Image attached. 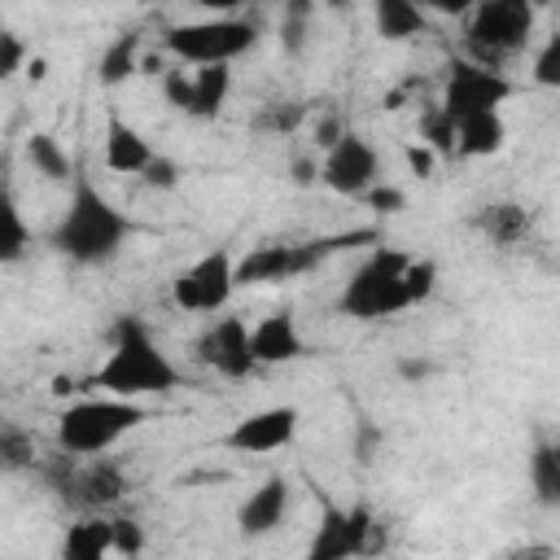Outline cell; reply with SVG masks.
Listing matches in <instances>:
<instances>
[{"instance_id": "cell-22", "label": "cell", "mask_w": 560, "mask_h": 560, "mask_svg": "<svg viewBox=\"0 0 560 560\" xmlns=\"http://www.w3.org/2000/svg\"><path fill=\"white\" fill-rule=\"evenodd\" d=\"M22 153H26L31 171H35L39 179H48V184H66V179L79 175V171L70 166V153L61 149V140H57L52 131H31V136L22 140Z\"/></svg>"}, {"instance_id": "cell-43", "label": "cell", "mask_w": 560, "mask_h": 560, "mask_svg": "<svg viewBox=\"0 0 560 560\" xmlns=\"http://www.w3.org/2000/svg\"><path fill=\"white\" fill-rule=\"evenodd\" d=\"M508 560H551V547H525V551H516Z\"/></svg>"}, {"instance_id": "cell-25", "label": "cell", "mask_w": 560, "mask_h": 560, "mask_svg": "<svg viewBox=\"0 0 560 560\" xmlns=\"http://www.w3.org/2000/svg\"><path fill=\"white\" fill-rule=\"evenodd\" d=\"M529 490L542 508H560V442H538L529 451Z\"/></svg>"}, {"instance_id": "cell-40", "label": "cell", "mask_w": 560, "mask_h": 560, "mask_svg": "<svg viewBox=\"0 0 560 560\" xmlns=\"http://www.w3.org/2000/svg\"><path fill=\"white\" fill-rule=\"evenodd\" d=\"M293 179H298V184L319 179V162H315V158H293Z\"/></svg>"}, {"instance_id": "cell-35", "label": "cell", "mask_w": 560, "mask_h": 560, "mask_svg": "<svg viewBox=\"0 0 560 560\" xmlns=\"http://www.w3.org/2000/svg\"><path fill=\"white\" fill-rule=\"evenodd\" d=\"M302 118H306V109H302L298 101H276V105H267V109L258 114V127H262V131H293Z\"/></svg>"}, {"instance_id": "cell-2", "label": "cell", "mask_w": 560, "mask_h": 560, "mask_svg": "<svg viewBox=\"0 0 560 560\" xmlns=\"http://www.w3.org/2000/svg\"><path fill=\"white\" fill-rule=\"evenodd\" d=\"M131 228L136 223L105 192H96V184L88 175H74L70 179V201H66L57 228H52V245H57V254H66L79 267H101V262L118 258Z\"/></svg>"}, {"instance_id": "cell-21", "label": "cell", "mask_w": 560, "mask_h": 560, "mask_svg": "<svg viewBox=\"0 0 560 560\" xmlns=\"http://www.w3.org/2000/svg\"><path fill=\"white\" fill-rule=\"evenodd\" d=\"M140 66H144L140 35H136V31H122V35H114V39L105 44V52H101V61H96V79H101V88H118V83H127L131 74H140Z\"/></svg>"}, {"instance_id": "cell-14", "label": "cell", "mask_w": 560, "mask_h": 560, "mask_svg": "<svg viewBox=\"0 0 560 560\" xmlns=\"http://www.w3.org/2000/svg\"><path fill=\"white\" fill-rule=\"evenodd\" d=\"M289 508H293V490H289V477L284 472H271L262 477L245 503L236 508V529L241 538H267L271 529H280L289 521Z\"/></svg>"}, {"instance_id": "cell-7", "label": "cell", "mask_w": 560, "mask_h": 560, "mask_svg": "<svg viewBox=\"0 0 560 560\" xmlns=\"http://www.w3.org/2000/svg\"><path fill=\"white\" fill-rule=\"evenodd\" d=\"M48 481L61 494V503H70L79 516L105 512L114 503H122L127 494V472L118 459L96 455V459H74V455H57L48 464Z\"/></svg>"}, {"instance_id": "cell-13", "label": "cell", "mask_w": 560, "mask_h": 560, "mask_svg": "<svg viewBox=\"0 0 560 560\" xmlns=\"http://www.w3.org/2000/svg\"><path fill=\"white\" fill-rule=\"evenodd\" d=\"M319 179L341 197H368L381 184V153L372 149V140L350 131L337 149L319 158Z\"/></svg>"}, {"instance_id": "cell-3", "label": "cell", "mask_w": 560, "mask_h": 560, "mask_svg": "<svg viewBox=\"0 0 560 560\" xmlns=\"http://www.w3.org/2000/svg\"><path fill=\"white\" fill-rule=\"evenodd\" d=\"M149 420L144 402H127L114 394H96V398H79L70 407H61L57 416V451L74 455V459H96L105 451H114L127 433H136Z\"/></svg>"}, {"instance_id": "cell-36", "label": "cell", "mask_w": 560, "mask_h": 560, "mask_svg": "<svg viewBox=\"0 0 560 560\" xmlns=\"http://www.w3.org/2000/svg\"><path fill=\"white\" fill-rule=\"evenodd\" d=\"M114 525V556H140L144 551V529L136 516H109Z\"/></svg>"}, {"instance_id": "cell-16", "label": "cell", "mask_w": 560, "mask_h": 560, "mask_svg": "<svg viewBox=\"0 0 560 560\" xmlns=\"http://www.w3.org/2000/svg\"><path fill=\"white\" fill-rule=\"evenodd\" d=\"M306 354V341H302V328H298V315L284 306V311H271L254 324V359L258 368H280V363H293Z\"/></svg>"}, {"instance_id": "cell-33", "label": "cell", "mask_w": 560, "mask_h": 560, "mask_svg": "<svg viewBox=\"0 0 560 560\" xmlns=\"http://www.w3.org/2000/svg\"><path fill=\"white\" fill-rule=\"evenodd\" d=\"M179 175H184V166H179L175 158L158 153V158L149 162V171L140 175V184H144V188H158V192H175V188H179Z\"/></svg>"}, {"instance_id": "cell-42", "label": "cell", "mask_w": 560, "mask_h": 560, "mask_svg": "<svg viewBox=\"0 0 560 560\" xmlns=\"http://www.w3.org/2000/svg\"><path fill=\"white\" fill-rule=\"evenodd\" d=\"M44 74H48V61H44V57H31V66H26V79H31V83H44Z\"/></svg>"}, {"instance_id": "cell-27", "label": "cell", "mask_w": 560, "mask_h": 560, "mask_svg": "<svg viewBox=\"0 0 560 560\" xmlns=\"http://www.w3.org/2000/svg\"><path fill=\"white\" fill-rule=\"evenodd\" d=\"M455 118L442 109V105H429L420 114V144H429L438 158H455Z\"/></svg>"}, {"instance_id": "cell-29", "label": "cell", "mask_w": 560, "mask_h": 560, "mask_svg": "<svg viewBox=\"0 0 560 560\" xmlns=\"http://www.w3.org/2000/svg\"><path fill=\"white\" fill-rule=\"evenodd\" d=\"M311 18H315V9L311 4H284V13H280V48L289 52V57H298L302 48H306V26H311Z\"/></svg>"}, {"instance_id": "cell-8", "label": "cell", "mask_w": 560, "mask_h": 560, "mask_svg": "<svg viewBox=\"0 0 560 560\" xmlns=\"http://www.w3.org/2000/svg\"><path fill=\"white\" fill-rule=\"evenodd\" d=\"M376 534H381V521L368 503H350V508L324 503L319 525H315L302 560H363L381 547Z\"/></svg>"}, {"instance_id": "cell-6", "label": "cell", "mask_w": 560, "mask_h": 560, "mask_svg": "<svg viewBox=\"0 0 560 560\" xmlns=\"http://www.w3.org/2000/svg\"><path fill=\"white\" fill-rule=\"evenodd\" d=\"M534 22H538V13L525 0H481L468 13V26H464L468 61L503 74V61L529 48Z\"/></svg>"}, {"instance_id": "cell-12", "label": "cell", "mask_w": 560, "mask_h": 560, "mask_svg": "<svg viewBox=\"0 0 560 560\" xmlns=\"http://www.w3.org/2000/svg\"><path fill=\"white\" fill-rule=\"evenodd\" d=\"M298 424H302V411L293 402H271V407H258V411L241 416L223 433V446L236 451V455H271V451H284L298 438Z\"/></svg>"}, {"instance_id": "cell-30", "label": "cell", "mask_w": 560, "mask_h": 560, "mask_svg": "<svg viewBox=\"0 0 560 560\" xmlns=\"http://www.w3.org/2000/svg\"><path fill=\"white\" fill-rule=\"evenodd\" d=\"M0 459H4V468H9V472L35 468V442H31L22 429L4 424V433H0Z\"/></svg>"}, {"instance_id": "cell-5", "label": "cell", "mask_w": 560, "mask_h": 560, "mask_svg": "<svg viewBox=\"0 0 560 560\" xmlns=\"http://www.w3.org/2000/svg\"><path fill=\"white\" fill-rule=\"evenodd\" d=\"M258 18L223 13V18H201V22H175L162 35V52L201 70V66H232L258 44Z\"/></svg>"}, {"instance_id": "cell-37", "label": "cell", "mask_w": 560, "mask_h": 560, "mask_svg": "<svg viewBox=\"0 0 560 560\" xmlns=\"http://www.w3.org/2000/svg\"><path fill=\"white\" fill-rule=\"evenodd\" d=\"M350 136V127H346V118L341 114H324V118H315V131H311V144H315V153L324 158L328 149H337L341 140Z\"/></svg>"}, {"instance_id": "cell-31", "label": "cell", "mask_w": 560, "mask_h": 560, "mask_svg": "<svg viewBox=\"0 0 560 560\" xmlns=\"http://www.w3.org/2000/svg\"><path fill=\"white\" fill-rule=\"evenodd\" d=\"M402 280H407V298H411V306H420V302H429L433 289H438V262H433V258H411Z\"/></svg>"}, {"instance_id": "cell-24", "label": "cell", "mask_w": 560, "mask_h": 560, "mask_svg": "<svg viewBox=\"0 0 560 560\" xmlns=\"http://www.w3.org/2000/svg\"><path fill=\"white\" fill-rule=\"evenodd\" d=\"M372 22H376V35L381 39H411V35H424L429 26V13L420 4H407V0H376L372 9Z\"/></svg>"}, {"instance_id": "cell-19", "label": "cell", "mask_w": 560, "mask_h": 560, "mask_svg": "<svg viewBox=\"0 0 560 560\" xmlns=\"http://www.w3.org/2000/svg\"><path fill=\"white\" fill-rule=\"evenodd\" d=\"M455 153L459 158H490L508 144V122L503 114H472L464 122H455Z\"/></svg>"}, {"instance_id": "cell-26", "label": "cell", "mask_w": 560, "mask_h": 560, "mask_svg": "<svg viewBox=\"0 0 560 560\" xmlns=\"http://www.w3.org/2000/svg\"><path fill=\"white\" fill-rule=\"evenodd\" d=\"M31 241L35 236H31V228H26L22 210H18V197L4 188V197H0V262H22Z\"/></svg>"}, {"instance_id": "cell-10", "label": "cell", "mask_w": 560, "mask_h": 560, "mask_svg": "<svg viewBox=\"0 0 560 560\" xmlns=\"http://www.w3.org/2000/svg\"><path fill=\"white\" fill-rule=\"evenodd\" d=\"M512 96V79L499 74V70H486L468 57H455L451 61V74H446V88H442V109L464 122L472 114H499V105Z\"/></svg>"}, {"instance_id": "cell-32", "label": "cell", "mask_w": 560, "mask_h": 560, "mask_svg": "<svg viewBox=\"0 0 560 560\" xmlns=\"http://www.w3.org/2000/svg\"><path fill=\"white\" fill-rule=\"evenodd\" d=\"M162 96H166V105H171V109L188 114V105H192V70L166 66V70H162Z\"/></svg>"}, {"instance_id": "cell-34", "label": "cell", "mask_w": 560, "mask_h": 560, "mask_svg": "<svg viewBox=\"0 0 560 560\" xmlns=\"http://www.w3.org/2000/svg\"><path fill=\"white\" fill-rule=\"evenodd\" d=\"M26 66H31V52H26L22 35H13V31H0V79H13V74H22Z\"/></svg>"}, {"instance_id": "cell-39", "label": "cell", "mask_w": 560, "mask_h": 560, "mask_svg": "<svg viewBox=\"0 0 560 560\" xmlns=\"http://www.w3.org/2000/svg\"><path fill=\"white\" fill-rule=\"evenodd\" d=\"M376 214H398L402 206H407V197H402V188H394V184H376L368 197H363Z\"/></svg>"}, {"instance_id": "cell-28", "label": "cell", "mask_w": 560, "mask_h": 560, "mask_svg": "<svg viewBox=\"0 0 560 560\" xmlns=\"http://www.w3.org/2000/svg\"><path fill=\"white\" fill-rule=\"evenodd\" d=\"M529 74L538 88H560V31H547L529 57Z\"/></svg>"}, {"instance_id": "cell-20", "label": "cell", "mask_w": 560, "mask_h": 560, "mask_svg": "<svg viewBox=\"0 0 560 560\" xmlns=\"http://www.w3.org/2000/svg\"><path fill=\"white\" fill-rule=\"evenodd\" d=\"M477 232L490 241V245H516V241H525V232H529V210L525 206H516V201H490V206H481L477 210Z\"/></svg>"}, {"instance_id": "cell-38", "label": "cell", "mask_w": 560, "mask_h": 560, "mask_svg": "<svg viewBox=\"0 0 560 560\" xmlns=\"http://www.w3.org/2000/svg\"><path fill=\"white\" fill-rule=\"evenodd\" d=\"M402 158H407V166H411V175H416V179H433V171H438V153H433L429 144L411 140V144L402 149Z\"/></svg>"}, {"instance_id": "cell-18", "label": "cell", "mask_w": 560, "mask_h": 560, "mask_svg": "<svg viewBox=\"0 0 560 560\" xmlns=\"http://www.w3.org/2000/svg\"><path fill=\"white\" fill-rule=\"evenodd\" d=\"M114 556V525L105 512H92V516H74L61 534V547H57V560H105Z\"/></svg>"}, {"instance_id": "cell-41", "label": "cell", "mask_w": 560, "mask_h": 560, "mask_svg": "<svg viewBox=\"0 0 560 560\" xmlns=\"http://www.w3.org/2000/svg\"><path fill=\"white\" fill-rule=\"evenodd\" d=\"M398 372H402L407 381H420V376H429V363H424V359H402Z\"/></svg>"}, {"instance_id": "cell-4", "label": "cell", "mask_w": 560, "mask_h": 560, "mask_svg": "<svg viewBox=\"0 0 560 560\" xmlns=\"http://www.w3.org/2000/svg\"><path fill=\"white\" fill-rule=\"evenodd\" d=\"M407 262H411V254L389 249V245H376L350 271V280L341 284L337 311L350 315V319H389V315H402L411 306L407 280H402L407 276Z\"/></svg>"}, {"instance_id": "cell-23", "label": "cell", "mask_w": 560, "mask_h": 560, "mask_svg": "<svg viewBox=\"0 0 560 560\" xmlns=\"http://www.w3.org/2000/svg\"><path fill=\"white\" fill-rule=\"evenodd\" d=\"M228 92H232V66H201V70H192V105H188V118H214V114H223Z\"/></svg>"}, {"instance_id": "cell-9", "label": "cell", "mask_w": 560, "mask_h": 560, "mask_svg": "<svg viewBox=\"0 0 560 560\" xmlns=\"http://www.w3.org/2000/svg\"><path fill=\"white\" fill-rule=\"evenodd\" d=\"M236 289H241L236 284V254L228 245H214L210 254H201L197 262H188L175 276L171 298L188 315H214V311H223L232 302Z\"/></svg>"}, {"instance_id": "cell-17", "label": "cell", "mask_w": 560, "mask_h": 560, "mask_svg": "<svg viewBox=\"0 0 560 560\" xmlns=\"http://www.w3.org/2000/svg\"><path fill=\"white\" fill-rule=\"evenodd\" d=\"M293 276H302L298 245H284V241L254 245L249 254L236 258V284H245V289H254V284H280V280H293Z\"/></svg>"}, {"instance_id": "cell-1", "label": "cell", "mask_w": 560, "mask_h": 560, "mask_svg": "<svg viewBox=\"0 0 560 560\" xmlns=\"http://www.w3.org/2000/svg\"><path fill=\"white\" fill-rule=\"evenodd\" d=\"M92 385L101 394L127 398V402H144V398H162L179 385V368L166 359V350L153 341L149 324L140 315H122L109 332V354L105 363L92 372Z\"/></svg>"}, {"instance_id": "cell-15", "label": "cell", "mask_w": 560, "mask_h": 560, "mask_svg": "<svg viewBox=\"0 0 560 560\" xmlns=\"http://www.w3.org/2000/svg\"><path fill=\"white\" fill-rule=\"evenodd\" d=\"M153 158H158V149L140 136V127H131L118 109H109L105 127H101V162L114 175H144Z\"/></svg>"}, {"instance_id": "cell-11", "label": "cell", "mask_w": 560, "mask_h": 560, "mask_svg": "<svg viewBox=\"0 0 560 560\" xmlns=\"http://www.w3.org/2000/svg\"><path fill=\"white\" fill-rule=\"evenodd\" d=\"M192 354H197V363H206L210 372H219V376H228V381H245V376L258 368V359H254V328H249L241 315H219V319H210V324L197 332Z\"/></svg>"}]
</instances>
